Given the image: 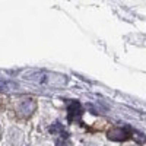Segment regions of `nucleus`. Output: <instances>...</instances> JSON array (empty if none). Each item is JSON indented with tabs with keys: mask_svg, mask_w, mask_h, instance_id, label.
<instances>
[{
	"mask_svg": "<svg viewBox=\"0 0 146 146\" xmlns=\"http://www.w3.org/2000/svg\"><path fill=\"white\" fill-rule=\"evenodd\" d=\"M23 79L31 80L34 83H38L41 86H53V88L63 86L67 82V79L64 76L45 72V70H28L23 73Z\"/></svg>",
	"mask_w": 146,
	"mask_h": 146,
	"instance_id": "f257e3e1",
	"label": "nucleus"
},
{
	"mask_svg": "<svg viewBox=\"0 0 146 146\" xmlns=\"http://www.w3.org/2000/svg\"><path fill=\"white\" fill-rule=\"evenodd\" d=\"M36 110V102L32 98H22L16 105V113L22 118H29Z\"/></svg>",
	"mask_w": 146,
	"mask_h": 146,
	"instance_id": "f03ea898",
	"label": "nucleus"
},
{
	"mask_svg": "<svg viewBox=\"0 0 146 146\" xmlns=\"http://www.w3.org/2000/svg\"><path fill=\"white\" fill-rule=\"evenodd\" d=\"M108 137L113 139V140H126V139L129 137V133H127L124 129L115 127V129H113V130H110Z\"/></svg>",
	"mask_w": 146,
	"mask_h": 146,
	"instance_id": "7ed1b4c3",
	"label": "nucleus"
},
{
	"mask_svg": "<svg viewBox=\"0 0 146 146\" xmlns=\"http://www.w3.org/2000/svg\"><path fill=\"white\" fill-rule=\"evenodd\" d=\"M3 107H5V100L2 98V96H0V110H2Z\"/></svg>",
	"mask_w": 146,
	"mask_h": 146,
	"instance_id": "20e7f679",
	"label": "nucleus"
}]
</instances>
